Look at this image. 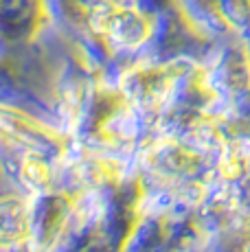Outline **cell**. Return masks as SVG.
Here are the masks:
<instances>
[{
	"instance_id": "6da1fadb",
	"label": "cell",
	"mask_w": 250,
	"mask_h": 252,
	"mask_svg": "<svg viewBox=\"0 0 250 252\" xmlns=\"http://www.w3.org/2000/svg\"><path fill=\"white\" fill-rule=\"evenodd\" d=\"M86 29L112 57L134 55L152 44L154 16L136 2H103L86 11Z\"/></svg>"
},
{
	"instance_id": "7a4b0ae2",
	"label": "cell",
	"mask_w": 250,
	"mask_h": 252,
	"mask_svg": "<svg viewBox=\"0 0 250 252\" xmlns=\"http://www.w3.org/2000/svg\"><path fill=\"white\" fill-rule=\"evenodd\" d=\"M53 22L49 0H0V40L29 46L40 40Z\"/></svg>"
},
{
	"instance_id": "3957f363",
	"label": "cell",
	"mask_w": 250,
	"mask_h": 252,
	"mask_svg": "<svg viewBox=\"0 0 250 252\" xmlns=\"http://www.w3.org/2000/svg\"><path fill=\"white\" fill-rule=\"evenodd\" d=\"M29 237V206L20 197H0V241L16 244Z\"/></svg>"
},
{
	"instance_id": "277c9868",
	"label": "cell",
	"mask_w": 250,
	"mask_h": 252,
	"mask_svg": "<svg viewBox=\"0 0 250 252\" xmlns=\"http://www.w3.org/2000/svg\"><path fill=\"white\" fill-rule=\"evenodd\" d=\"M218 13L226 35L250 37V0H218Z\"/></svg>"
}]
</instances>
